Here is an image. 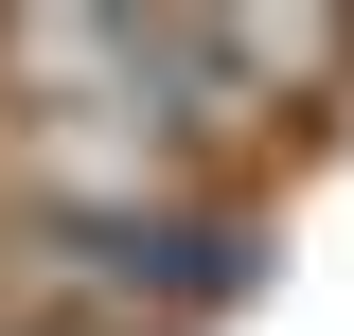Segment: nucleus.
<instances>
[{"mask_svg": "<svg viewBox=\"0 0 354 336\" xmlns=\"http://www.w3.org/2000/svg\"><path fill=\"white\" fill-rule=\"evenodd\" d=\"M160 88L195 124V160L266 195V160L354 124V18H160Z\"/></svg>", "mask_w": 354, "mask_h": 336, "instance_id": "1", "label": "nucleus"}]
</instances>
